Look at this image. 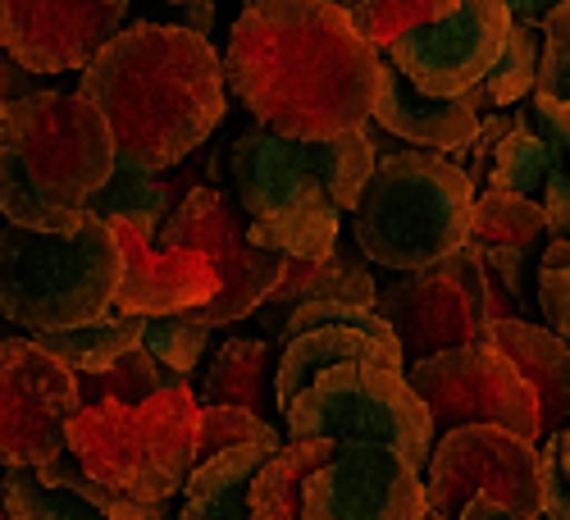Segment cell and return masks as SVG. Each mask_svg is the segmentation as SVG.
<instances>
[{
	"mask_svg": "<svg viewBox=\"0 0 570 520\" xmlns=\"http://www.w3.org/2000/svg\"><path fill=\"white\" fill-rule=\"evenodd\" d=\"M552 243L548 219L534 202L511 193H480L470 219V247L474 252H543Z\"/></svg>",
	"mask_w": 570,
	"mask_h": 520,
	"instance_id": "29",
	"label": "cell"
},
{
	"mask_svg": "<svg viewBox=\"0 0 570 520\" xmlns=\"http://www.w3.org/2000/svg\"><path fill=\"white\" fill-rule=\"evenodd\" d=\"M78 411V374L46 356L32 339L0 343V465L41 470L60 461Z\"/></svg>",
	"mask_w": 570,
	"mask_h": 520,
	"instance_id": "13",
	"label": "cell"
},
{
	"mask_svg": "<svg viewBox=\"0 0 570 520\" xmlns=\"http://www.w3.org/2000/svg\"><path fill=\"white\" fill-rule=\"evenodd\" d=\"M91 6H128V0H91Z\"/></svg>",
	"mask_w": 570,
	"mask_h": 520,
	"instance_id": "47",
	"label": "cell"
},
{
	"mask_svg": "<svg viewBox=\"0 0 570 520\" xmlns=\"http://www.w3.org/2000/svg\"><path fill=\"white\" fill-rule=\"evenodd\" d=\"M489 187L534 202L548 219L552 243H566L570 238V106L548 101L539 91L534 101H520L515 124L493 160Z\"/></svg>",
	"mask_w": 570,
	"mask_h": 520,
	"instance_id": "16",
	"label": "cell"
},
{
	"mask_svg": "<svg viewBox=\"0 0 570 520\" xmlns=\"http://www.w3.org/2000/svg\"><path fill=\"white\" fill-rule=\"evenodd\" d=\"M156 247H183L210 261L215 297L193 311L206 328H228L237 320H252L274 288L288 274V256L274 252L261 224L237 206L228 187H197L187 193L156 233Z\"/></svg>",
	"mask_w": 570,
	"mask_h": 520,
	"instance_id": "9",
	"label": "cell"
},
{
	"mask_svg": "<svg viewBox=\"0 0 570 520\" xmlns=\"http://www.w3.org/2000/svg\"><path fill=\"white\" fill-rule=\"evenodd\" d=\"M561 6L566 0H507V10H511L515 23H534V28H543V19L552 10H561Z\"/></svg>",
	"mask_w": 570,
	"mask_h": 520,
	"instance_id": "41",
	"label": "cell"
},
{
	"mask_svg": "<svg viewBox=\"0 0 570 520\" xmlns=\"http://www.w3.org/2000/svg\"><path fill=\"white\" fill-rule=\"evenodd\" d=\"M156 520H178V507H174V502H169V507H165V511H160V516H156Z\"/></svg>",
	"mask_w": 570,
	"mask_h": 520,
	"instance_id": "45",
	"label": "cell"
},
{
	"mask_svg": "<svg viewBox=\"0 0 570 520\" xmlns=\"http://www.w3.org/2000/svg\"><path fill=\"white\" fill-rule=\"evenodd\" d=\"M178 28H187V32H197V37H210V23H215V0L210 6H178Z\"/></svg>",
	"mask_w": 570,
	"mask_h": 520,
	"instance_id": "42",
	"label": "cell"
},
{
	"mask_svg": "<svg viewBox=\"0 0 570 520\" xmlns=\"http://www.w3.org/2000/svg\"><path fill=\"white\" fill-rule=\"evenodd\" d=\"M206 339H210V328L202 320H193V311H183V315H156L147 320V334H141V352L156 356L169 374H178V380H187L202 356H206Z\"/></svg>",
	"mask_w": 570,
	"mask_h": 520,
	"instance_id": "34",
	"label": "cell"
},
{
	"mask_svg": "<svg viewBox=\"0 0 570 520\" xmlns=\"http://www.w3.org/2000/svg\"><path fill=\"white\" fill-rule=\"evenodd\" d=\"M515 124V110H502V115H484L480 119V133H474V147L465 156V174L474 183V193H489V174H493V160L502 151V141Z\"/></svg>",
	"mask_w": 570,
	"mask_h": 520,
	"instance_id": "37",
	"label": "cell"
},
{
	"mask_svg": "<svg viewBox=\"0 0 570 520\" xmlns=\"http://www.w3.org/2000/svg\"><path fill=\"white\" fill-rule=\"evenodd\" d=\"M78 91L106 115L115 147L156 174L210 147V133L228 110L224 56L210 37L156 19L128 23L82 69Z\"/></svg>",
	"mask_w": 570,
	"mask_h": 520,
	"instance_id": "2",
	"label": "cell"
},
{
	"mask_svg": "<svg viewBox=\"0 0 570 520\" xmlns=\"http://www.w3.org/2000/svg\"><path fill=\"white\" fill-rule=\"evenodd\" d=\"M174 384H178V374H169L156 356H147L137 347V352H128L124 361H115L101 374H78V402H82V411L87 406H106V402L141 406V402H151L156 393H165Z\"/></svg>",
	"mask_w": 570,
	"mask_h": 520,
	"instance_id": "31",
	"label": "cell"
},
{
	"mask_svg": "<svg viewBox=\"0 0 570 520\" xmlns=\"http://www.w3.org/2000/svg\"><path fill=\"white\" fill-rule=\"evenodd\" d=\"M511 23L515 19L507 0H456L443 23L406 32L402 41L389 46L384 60L424 97L461 101L502 60Z\"/></svg>",
	"mask_w": 570,
	"mask_h": 520,
	"instance_id": "14",
	"label": "cell"
},
{
	"mask_svg": "<svg viewBox=\"0 0 570 520\" xmlns=\"http://www.w3.org/2000/svg\"><path fill=\"white\" fill-rule=\"evenodd\" d=\"M557 443H561V470H566V480H570V424L557 434Z\"/></svg>",
	"mask_w": 570,
	"mask_h": 520,
	"instance_id": "43",
	"label": "cell"
},
{
	"mask_svg": "<svg viewBox=\"0 0 570 520\" xmlns=\"http://www.w3.org/2000/svg\"><path fill=\"white\" fill-rule=\"evenodd\" d=\"M233 448L283 452V448H288V434H283L274 420H261V415H252L243 406H202V420H197V465L219 457V452H233Z\"/></svg>",
	"mask_w": 570,
	"mask_h": 520,
	"instance_id": "32",
	"label": "cell"
},
{
	"mask_svg": "<svg viewBox=\"0 0 570 520\" xmlns=\"http://www.w3.org/2000/svg\"><path fill=\"white\" fill-rule=\"evenodd\" d=\"M119 278V238L97 215H87L78 233H0V311L32 339L110 315Z\"/></svg>",
	"mask_w": 570,
	"mask_h": 520,
	"instance_id": "6",
	"label": "cell"
},
{
	"mask_svg": "<svg viewBox=\"0 0 570 520\" xmlns=\"http://www.w3.org/2000/svg\"><path fill=\"white\" fill-rule=\"evenodd\" d=\"M6 520H10V516H6Z\"/></svg>",
	"mask_w": 570,
	"mask_h": 520,
	"instance_id": "51",
	"label": "cell"
},
{
	"mask_svg": "<svg viewBox=\"0 0 570 520\" xmlns=\"http://www.w3.org/2000/svg\"><path fill=\"white\" fill-rule=\"evenodd\" d=\"M278 347L269 339H228L210 352L197 384V406H243L261 420H283L274 406Z\"/></svg>",
	"mask_w": 570,
	"mask_h": 520,
	"instance_id": "23",
	"label": "cell"
},
{
	"mask_svg": "<svg viewBox=\"0 0 570 520\" xmlns=\"http://www.w3.org/2000/svg\"><path fill=\"white\" fill-rule=\"evenodd\" d=\"M539 65H543V28L534 23H511V37H507V51L502 60L493 65V73L465 91V101L474 106V115H502V110H515L520 101H530L539 91Z\"/></svg>",
	"mask_w": 570,
	"mask_h": 520,
	"instance_id": "28",
	"label": "cell"
},
{
	"mask_svg": "<svg viewBox=\"0 0 570 520\" xmlns=\"http://www.w3.org/2000/svg\"><path fill=\"white\" fill-rule=\"evenodd\" d=\"M539 97L570 106V0L543 19V65H539Z\"/></svg>",
	"mask_w": 570,
	"mask_h": 520,
	"instance_id": "36",
	"label": "cell"
},
{
	"mask_svg": "<svg viewBox=\"0 0 570 520\" xmlns=\"http://www.w3.org/2000/svg\"><path fill=\"white\" fill-rule=\"evenodd\" d=\"M374 165L379 156L365 133L338 141H288L247 124L224 151L228 193L288 261H328L338 252Z\"/></svg>",
	"mask_w": 570,
	"mask_h": 520,
	"instance_id": "3",
	"label": "cell"
},
{
	"mask_svg": "<svg viewBox=\"0 0 570 520\" xmlns=\"http://www.w3.org/2000/svg\"><path fill=\"white\" fill-rule=\"evenodd\" d=\"M128 28V6L91 0H0V51L28 73L87 69Z\"/></svg>",
	"mask_w": 570,
	"mask_h": 520,
	"instance_id": "17",
	"label": "cell"
},
{
	"mask_svg": "<svg viewBox=\"0 0 570 520\" xmlns=\"http://www.w3.org/2000/svg\"><path fill=\"white\" fill-rule=\"evenodd\" d=\"M379 51L320 0H261L228 28L224 87L288 141H338L370 124Z\"/></svg>",
	"mask_w": 570,
	"mask_h": 520,
	"instance_id": "1",
	"label": "cell"
},
{
	"mask_svg": "<svg viewBox=\"0 0 570 520\" xmlns=\"http://www.w3.org/2000/svg\"><path fill=\"white\" fill-rule=\"evenodd\" d=\"M288 443H384L420 475L439 443L434 415L393 365L352 361L320 380L283 411Z\"/></svg>",
	"mask_w": 570,
	"mask_h": 520,
	"instance_id": "8",
	"label": "cell"
},
{
	"mask_svg": "<svg viewBox=\"0 0 570 520\" xmlns=\"http://www.w3.org/2000/svg\"><path fill=\"white\" fill-rule=\"evenodd\" d=\"M115 156V133L82 91L14 101L0 133V215L28 233H78Z\"/></svg>",
	"mask_w": 570,
	"mask_h": 520,
	"instance_id": "4",
	"label": "cell"
},
{
	"mask_svg": "<svg viewBox=\"0 0 570 520\" xmlns=\"http://www.w3.org/2000/svg\"><path fill=\"white\" fill-rule=\"evenodd\" d=\"M534 293H539V324L552 328L561 343H570V238L543 247Z\"/></svg>",
	"mask_w": 570,
	"mask_h": 520,
	"instance_id": "35",
	"label": "cell"
},
{
	"mask_svg": "<svg viewBox=\"0 0 570 520\" xmlns=\"http://www.w3.org/2000/svg\"><path fill=\"white\" fill-rule=\"evenodd\" d=\"M374 311L397 334L406 365H420L465 343H480L489 339V324L515 320L511 302L489 283L480 256L470 247L430 269L393 274L389 283H379Z\"/></svg>",
	"mask_w": 570,
	"mask_h": 520,
	"instance_id": "10",
	"label": "cell"
},
{
	"mask_svg": "<svg viewBox=\"0 0 570 520\" xmlns=\"http://www.w3.org/2000/svg\"><path fill=\"white\" fill-rule=\"evenodd\" d=\"M352 361H374V365H393L406 374V361L397 347H384L379 339H370L356 324H315L306 334H297L293 343H283L278 352V374H274V406L278 415L288 411L320 374L352 365Z\"/></svg>",
	"mask_w": 570,
	"mask_h": 520,
	"instance_id": "21",
	"label": "cell"
},
{
	"mask_svg": "<svg viewBox=\"0 0 570 520\" xmlns=\"http://www.w3.org/2000/svg\"><path fill=\"white\" fill-rule=\"evenodd\" d=\"M160 6H174L178 10V6H210V0H160Z\"/></svg>",
	"mask_w": 570,
	"mask_h": 520,
	"instance_id": "44",
	"label": "cell"
},
{
	"mask_svg": "<svg viewBox=\"0 0 570 520\" xmlns=\"http://www.w3.org/2000/svg\"><path fill=\"white\" fill-rule=\"evenodd\" d=\"M461 520H548V516H543V511H539V516H515L511 507H502V502H493V498L480 493V498H470V502H465Z\"/></svg>",
	"mask_w": 570,
	"mask_h": 520,
	"instance_id": "40",
	"label": "cell"
},
{
	"mask_svg": "<svg viewBox=\"0 0 570 520\" xmlns=\"http://www.w3.org/2000/svg\"><path fill=\"white\" fill-rule=\"evenodd\" d=\"M424 493L439 520H461L470 498H493L515 516L543 511V452L493 424H465L434 443L424 465Z\"/></svg>",
	"mask_w": 570,
	"mask_h": 520,
	"instance_id": "12",
	"label": "cell"
},
{
	"mask_svg": "<svg viewBox=\"0 0 570 520\" xmlns=\"http://www.w3.org/2000/svg\"><path fill=\"white\" fill-rule=\"evenodd\" d=\"M406 384L430 406L439 439L465 430V424H493V430H511L530 443H543L534 389L511 365V356L489 339L406 365Z\"/></svg>",
	"mask_w": 570,
	"mask_h": 520,
	"instance_id": "11",
	"label": "cell"
},
{
	"mask_svg": "<svg viewBox=\"0 0 570 520\" xmlns=\"http://www.w3.org/2000/svg\"><path fill=\"white\" fill-rule=\"evenodd\" d=\"M6 115H10V106H6V97H0V133H6Z\"/></svg>",
	"mask_w": 570,
	"mask_h": 520,
	"instance_id": "46",
	"label": "cell"
},
{
	"mask_svg": "<svg viewBox=\"0 0 570 520\" xmlns=\"http://www.w3.org/2000/svg\"><path fill=\"white\" fill-rule=\"evenodd\" d=\"M424 520H439V516H434V511H424Z\"/></svg>",
	"mask_w": 570,
	"mask_h": 520,
	"instance_id": "50",
	"label": "cell"
},
{
	"mask_svg": "<svg viewBox=\"0 0 570 520\" xmlns=\"http://www.w3.org/2000/svg\"><path fill=\"white\" fill-rule=\"evenodd\" d=\"M474 183L465 165L402 147L374 165L356 210L347 215L356 252L389 269L415 274L470 247Z\"/></svg>",
	"mask_w": 570,
	"mask_h": 520,
	"instance_id": "5",
	"label": "cell"
},
{
	"mask_svg": "<svg viewBox=\"0 0 570 520\" xmlns=\"http://www.w3.org/2000/svg\"><path fill=\"white\" fill-rule=\"evenodd\" d=\"M37 73H28L14 56H6L0 51V97H6V106H14V101H23V97H37Z\"/></svg>",
	"mask_w": 570,
	"mask_h": 520,
	"instance_id": "39",
	"label": "cell"
},
{
	"mask_svg": "<svg viewBox=\"0 0 570 520\" xmlns=\"http://www.w3.org/2000/svg\"><path fill=\"white\" fill-rule=\"evenodd\" d=\"M384 60V56H379ZM370 124H379L389 137L406 141L411 151H430V156H448V160H465L474 147V133H480V115L474 106L461 101H434L415 91L389 60L379 65V91H374V110Z\"/></svg>",
	"mask_w": 570,
	"mask_h": 520,
	"instance_id": "19",
	"label": "cell"
},
{
	"mask_svg": "<svg viewBox=\"0 0 570 520\" xmlns=\"http://www.w3.org/2000/svg\"><path fill=\"white\" fill-rule=\"evenodd\" d=\"M424 475L384 443H338L302 493V520H424Z\"/></svg>",
	"mask_w": 570,
	"mask_h": 520,
	"instance_id": "15",
	"label": "cell"
},
{
	"mask_svg": "<svg viewBox=\"0 0 570 520\" xmlns=\"http://www.w3.org/2000/svg\"><path fill=\"white\" fill-rule=\"evenodd\" d=\"M0 498H6V516L10 520H106L78 493L41 484L37 470H6V480H0Z\"/></svg>",
	"mask_w": 570,
	"mask_h": 520,
	"instance_id": "33",
	"label": "cell"
},
{
	"mask_svg": "<svg viewBox=\"0 0 570 520\" xmlns=\"http://www.w3.org/2000/svg\"><path fill=\"white\" fill-rule=\"evenodd\" d=\"M197 389L178 380L141 406H87L69 420V457L97 484L165 507L197 465Z\"/></svg>",
	"mask_w": 570,
	"mask_h": 520,
	"instance_id": "7",
	"label": "cell"
},
{
	"mask_svg": "<svg viewBox=\"0 0 570 520\" xmlns=\"http://www.w3.org/2000/svg\"><path fill=\"white\" fill-rule=\"evenodd\" d=\"M269 457H274L269 448H233L193 465V475L183 484L178 520H247L252 480L261 475Z\"/></svg>",
	"mask_w": 570,
	"mask_h": 520,
	"instance_id": "24",
	"label": "cell"
},
{
	"mask_svg": "<svg viewBox=\"0 0 570 520\" xmlns=\"http://www.w3.org/2000/svg\"><path fill=\"white\" fill-rule=\"evenodd\" d=\"M119 238V256H124V278L115 293V311L124 315H183L197 311L215 297V269L206 256L183 252V247H156L151 238H141L128 224H110Z\"/></svg>",
	"mask_w": 570,
	"mask_h": 520,
	"instance_id": "18",
	"label": "cell"
},
{
	"mask_svg": "<svg viewBox=\"0 0 570 520\" xmlns=\"http://www.w3.org/2000/svg\"><path fill=\"white\" fill-rule=\"evenodd\" d=\"M543 452V516L548 520H570V480H566V470H561V443L557 434L539 443Z\"/></svg>",
	"mask_w": 570,
	"mask_h": 520,
	"instance_id": "38",
	"label": "cell"
},
{
	"mask_svg": "<svg viewBox=\"0 0 570 520\" xmlns=\"http://www.w3.org/2000/svg\"><path fill=\"white\" fill-rule=\"evenodd\" d=\"M489 343H498L511 365L525 374V384L539 398L543 439L561 434L570 424V343L534 320H498L489 324Z\"/></svg>",
	"mask_w": 570,
	"mask_h": 520,
	"instance_id": "22",
	"label": "cell"
},
{
	"mask_svg": "<svg viewBox=\"0 0 570 520\" xmlns=\"http://www.w3.org/2000/svg\"><path fill=\"white\" fill-rule=\"evenodd\" d=\"M247 6H261V0H243V10H247Z\"/></svg>",
	"mask_w": 570,
	"mask_h": 520,
	"instance_id": "49",
	"label": "cell"
},
{
	"mask_svg": "<svg viewBox=\"0 0 570 520\" xmlns=\"http://www.w3.org/2000/svg\"><path fill=\"white\" fill-rule=\"evenodd\" d=\"M174 206H178V202H174V193H169V183H165L156 169H147L141 160H132L128 151H119V156H115V169H110V178H106V187L87 202V215H97V219H106V224L119 219V224H128L132 233H141V238L156 243V233H160V224L169 219Z\"/></svg>",
	"mask_w": 570,
	"mask_h": 520,
	"instance_id": "25",
	"label": "cell"
},
{
	"mask_svg": "<svg viewBox=\"0 0 570 520\" xmlns=\"http://www.w3.org/2000/svg\"><path fill=\"white\" fill-rule=\"evenodd\" d=\"M338 452V443H288L274 452L247 493V520H302V493L315 470Z\"/></svg>",
	"mask_w": 570,
	"mask_h": 520,
	"instance_id": "27",
	"label": "cell"
},
{
	"mask_svg": "<svg viewBox=\"0 0 570 520\" xmlns=\"http://www.w3.org/2000/svg\"><path fill=\"white\" fill-rule=\"evenodd\" d=\"M141 334H147V320L141 315H124V311H110L91 324H78V328H60V334H37L32 343L56 356L69 374H101L110 370L115 361H124L128 352L141 347Z\"/></svg>",
	"mask_w": 570,
	"mask_h": 520,
	"instance_id": "26",
	"label": "cell"
},
{
	"mask_svg": "<svg viewBox=\"0 0 570 520\" xmlns=\"http://www.w3.org/2000/svg\"><path fill=\"white\" fill-rule=\"evenodd\" d=\"M0 520H6V498H0Z\"/></svg>",
	"mask_w": 570,
	"mask_h": 520,
	"instance_id": "48",
	"label": "cell"
},
{
	"mask_svg": "<svg viewBox=\"0 0 570 520\" xmlns=\"http://www.w3.org/2000/svg\"><path fill=\"white\" fill-rule=\"evenodd\" d=\"M320 6L338 10L356 28V37L370 46V51L384 56L389 46L402 41L406 32L443 23L456 0H320Z\"/></svg>",
	"mask_w": 570,
	"mask_h": 520,
	"instance_id": "30",
	"label": "cell"
},
{
	"mask_svg": "<svg viewBox=\"0 0 570 520\" xmlns=\"http://www.w3.org/2000/svg\"><path fill=\"white\" fill-rule=\"evenodd\" d=\"M311 302H352V306H370L379 302V278H374V265L356 252V243L343 233L338 252L328 261H288V274L274 288V297L252 315L265 339L278 334V324L288 320L297 306H311Z\"/></svg>",
	"mask_w": 570,
	"mask_h": 520,
	"instance_id": "20",
	"label": "cell"
}]
</instances>
